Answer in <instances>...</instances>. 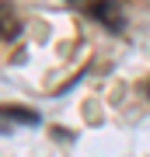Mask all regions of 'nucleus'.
I'll return each mask as SVG.
<instances>
[{
  "instance_id": "nucleus-1",
  "label": "nucleus",
  "mask_w": 150,
  "mask_h": 157,
  "mask_svg": "<svg viewBox=\"0 0 150 157\" xmlns=\"http://www.w3.org/2000/svg\"><path fill=\"white\" fill-rule=\"evenodd\" d=\"M17 126H39V115L21 105H0V133H11Z\"/></svg>"
},
{
  "instance_id": "nucleus-2",
  "label": "nucleus",
  "mask_w": 150,
  "mask_h": 157,
  "mask_svg": "<svg viewBox=\"0 0 150 157\" xmlns=\"http://www.w3.org/2000/svg\"><path fill=\"white\" fill-rule=\"evenodd\" d=\"M17 28H21V21L14 17V11L0 4V39H14V35H17Z\"/></svg>"
},
{
  "instance_id": "nucleus-3",
  "label": "nucleus",
  "mask_w": 150,
  "mask_h": 157,
  "mask_svg": "<svg viewBox=\"0 0 150 157\" xmlns=\"http://www.w3.org/2000/svg\"><path fill=\"white\" fill-rule=\"evenodd\" d=\"M94 14H98V17H105L108 25H122V17L115 14V4H101V7H94Z\"/></svg>"
},
{
  "instance_id": "nucleus-4",
  "label": "nucleus",
  "mask_w": 150,
  "mask_h": 157,
  "mask_svg": "<svg viewBox=\"0 0 150 157\" xmlns=\"http://www.w3.org/2000/svg\"><path fill=\"white\" fill-rule=\"evenodd\" d=\"M147 94H150V87H147Z\"/></svg>"
}]
</instances>
